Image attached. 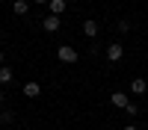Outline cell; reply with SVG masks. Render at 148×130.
Returning <instances> with one entry per match:
<instances>
[{
    "label": "cell",
    "mask_w": 148,
    "mask_h": 130,
    "mask_svg": "<svg viewBox=\"0 0 148 130\" xmlns=\"http://www.w3.org/2000/svg\"><path fill=\"white\" fill-rule=\"evenodd\" d=\"M47 9H51V15H62V12L68 9V3H65V0H51Z\"/></svg>",
    "instance_id": "obj_9"
},
{
    "label": "cell",
    "mask_w": 148,
    "mask_h": 130,
    "mask_svg": "<svg viewBox=\"0 0 148 130\" xmlns=\"http://www.w3.org/2000/svg\"><path fill=\"white\" fill-rule=\"evenodd\" d=\"M125 112H127L130 118H136V115H139V106H136V103H127V106H125Z\"/></svg>",
    "instance_id": "obj_12"
},
{
    "label": "cell",
    "mask_w": 148,
    "mask_h": 130,
    "mask_svg": "<svg viewBox=\"0 0 148 130\" xmlns=\"http://www.w3.org/2000/svg\"><path fill=\"white\" fill-rule=\"evenodd\" d=\"M12 12H15V15H30V3H27V0H15V3H12Z\"/></svg>",
    "instance_id": "obj_8"
},
{
    "label": "cell",
    "mask_w": 148,
    "mask_h": 130,
    "mask_svg": "<svg viewBox=\"0 0 148 130\" xmlns=\"http://www.w3.org/2000/svg\"><path fill=\"white\" fill-rule=\"evenodd\" d=\"M98 30H101V27H98L95 18H86V21H83V35H86V39H95Z\"/></svg>",
    "instance_id": "obj_5"
},
{
    "label": "cell",
    "mask_w": 148,
    "mask_h": 130,
    "mask_svg": "<svg viewBox=\"0 0 148 130\" xmlns=\"http://www.w3.org/2000/svg\"><path fill=\"white\" fill-rule=\"evenodd\" d=\"M110 103H113V106H119V110H125V106L130 103V98H127L125 92H113V95H110Z\"/></svg>",
    "instance_id": "obj_6"
},
{
    "label": "cell",
    "mask_w": 148,
    "mask_h": 130,
    "mask_svg": "<svg viewBox=\"0 0 148 130\" xmlns=\"http://www.w3.org/2000/svg\"><path fill=\"white\" fill-rule=\"evenodd\" d=\"M121 130H139V127H133V124H127V127H121Z\"/></svg>",
    "instance_id": "obj_15"
},
{
    "label": "cell",
    "mask_w": 148,
    "mask_h": 130,
    "mask_svg": "<svg viewBox=\"0 0 148 130\" xmlns=\"http://www.w3.org/2000/svg\"><path fill=\"white\" fill-rule=\"evenodd\" d=\"M21 92H24V98H39V95H42V83L39 80H27V83H24V86H21Z\"/></svg>",
    "instance_id": "obj_3"
},
{
    "label": "cell",
    "mask_w": 148,
    "mask_h": 130,
    "mask_svg": "<svg viewBox=\"0 0 148 130\" xmlns=\"http://www.w3.org/2000/svg\"><path fill=\"white\" fill-rule=\"evenodd\" d=\"M33 3H39V6H45V3H51V0H33Z\"/></svg>",
    "instance_id": "obj_14"
},
{
    "label": "cell",
    "mask_w": 148,
    "mask_h": 130,
    "mask_svg": "<svg viewBox=\"0 0 148 130\" xmlns=\"http://www.w3.org/2000/svg\"><path fill=\"white\" fill-rule=\"evenodd\" d=\"M12 121H15V112H9V110L0 112V124H12Z\"/></svg>",
    "instance_id": "obj_11"
},
{
    "label": "cell",
    "mask_w": 148,
    "mask_h": 130,
    "mask_svg": "<svg viewBox=\"0 0 148 130\" xmlns=\"http://www.w3.org/2000/svg\"><path fill=\"white\" fill-rule=\"evenodd\" d=\"M56 59H59V62H62V65H77L80 53L74 50L71 44H59V47H56Z\"/></svg>",
    "instance_id": "obj_1"
},
{
    "label": "cell",
    "mask_w": 148,
    "mask_h": 130,
    "mask_svg": "<svg viewBox=\"0 0 148 130\" xmlns=\"http://www.w3.org/2000/svg\"><path fill=\"white\" fill-rule=\"evenodd\" d=\"M12 77H15L12 68L9 65H0V86H12Z\"/></svg>",
    "instance_id": "obj_10"
},
{
    "label": "cell",
    "mask_w": 148,
    "mask_h": 130,
    "mask_svg": "<svg viewBox=\"0 0 148 130\" xmlns=\"http://www.w3.org/2000/svg\"><path fill=\"white\" fill-rule=\"evenodd\" d=\"M130 92H133V95H145V92H148V80L133 77V80H130Z\"/></svg>",
    "instance_id": "obj_7"
},
{
    "label": "cell",
    "mask_w": 148,
    "mask_h": 130,
    "mask_svg": "<svg viewBox=\"0 0 148 130\" xmlns=\"http://www.w3.org/2000/svg\"><path fill=\"white\" fill-rule=\"evenodd\" d=\"M0 65H3V50H0Z\"/></svg>",
    "instance_id": "obj_16"
},
{
    "label": "cell",
    "mask_w": 148,
    "mask_h": 130,
    "mask_svg": "<svg viewBox=\"0 0 148 130\" xmlns=\"http://www.w3.org/2000/svg\"><path fill=\"white\" fill-rule=\"evenodd\" d=\"M116 27H119V33H127V30H130V21H125V18H121Z\"/></svg>",
    "instance_id": "obj_13"
},
{
    "label": "cell",
    "mask_w": 148,
    "mask_h": 130,
    "mask_svg": "<svg viewBox=\"0 0 148 130\" xmlns=\"http://www.w3.org/2000/svg\"><path fill=\"white\" fill-rule=\"evenodd\" d=\"M42 27H45V33H59L62 30V21H59V15H47L42 21Z\"/></svg>",
    "instance_id": "obj_4"
},
{
    "label": "cell",
    "mask_w": 148,
    "mask_h": 130,
    "mask_svg": "<svg viewBox=\"0 0 148 130\" xmlns=\"http://www.w3.org/2000/svg\"><path fill=\"white\" fill-rule=\"evenodd\" d=\"M0 103H3V92H0Z\"/></svg>",
    "instance_id": "obj_17"
},
{
    "label": "cell",
    "mask_w": 148,
    "mask_h": 130,
    "mask_svg": "<svg viewBox=\"0 0 148 130\" xmlns=\"http://www.w3.org/2000/svg\"><path fill=\"white\" fill-rule=\"evenodd\" d=\"M104 56H107V62H121V59H125V44L121 42H110Z\"/></svg>",
    "instance_id": "obj_2"
}]
</instances>
